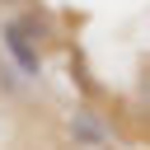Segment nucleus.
I'll list each match as a JSON object with an SVG mask.
<instances>
[{"label":"nucleus","mask_w":150,"mask_h":150,"mask_svg":"<svg viewBox=\"0 0 150 150\" xmlns=\"http://www.w3.org/2000/svg\"><path fill=\"white\" fill-rule=\"evenodd\" d=\"M5 47H9V56H14V61L28 70V75H38L42 56H38V42H33V38L19 28V19H14V23H5Z\"/></svg>","instance_id":"nucleus-1"}]
</instances>
